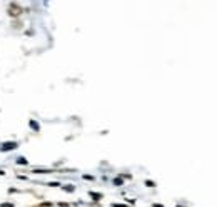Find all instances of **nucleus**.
Returning <instances> with one entry per match:
<instances>
[{"instance_id":"obj_9","label":"nucleus","mask_w":217,"mask_h":207,"mask_svg":"<svg viewBox=\"0 0 217 207\" xmlns=\"http://www.w3.org/2000/svg\"><path fill=\"white\" fill-rule=\"evenodd\" d=\"M145 186H147V187H155V182H152V180H145Z\"/></svg>"},{"instance_id":"obj_10","label":"nucleus","mask_w":217,"mask_h":207,"mask_svg":"<svg viewBox=\"0 0 217 207\" xmlns=\"http://www.w3.org/2000/svg\"><path fill=\"white\" fill-rule=\"evenodd\" d=\"M47 186H50V187H60V184H59V182H50V184H47Z\"/></svg>"},{"instance_id":"obj_1","label":"nucleus","mask_w":217,"mask_h":207,"mask_svg":"<svg viewBox=\"0 0 217 207\" xmlns=\"http://www.w3.org/2000/svg\"><path fill=\"white\" fill-rule=\"evenodd\" d=\"M7 13H9L12 18H17V17H20V13H22V7L18 4H15V2H12V4H9Z\"/></svg>"},{"instance_id":"obj_13","label":"nucleus","mask_w":217,"mask_h":207,"mask_svg":"<svg viewBox=\"0 0 217 207\" xmlns=\"http://www.w3.org/2000/svg\"><path fill=\"white\" fill-rule=\"evenodd\" d=\"M59 206H60V207H70V206H68V204H65V202H60Z\"/></svg>"},{"instance_id":"obj_7","label":"nucleus","mask_w":217,"mask_h":207,"mask_svg":"<svg viewBox=\"0 0 217 207\" xmlns=\"http://www.w3.org/2000/svg\"><path fill=\"white\" fill-rule=\"evenodd\" d=\"M13 29H22V22L18 24L17 20H13Z\"/></svg>"},{"instance_id":"obj_3","label":"nucleus","mask_w":217,"mask_h":207,"mask_svg":"<svg viewBox=\"0 0 217 207\" xmlns=\"http://www.w3.org/2000/svg\"><path fill=\"white\" fill-rule=\"evenodd\" d=\"M89 195L90 197H94L95 200H100V199H102V194H99V192H89Z\"/></svg>"},{"instance_id":"obj_11","label":"nucleus","mask_w":217,"mask_h":207,"mask_svg":"<svg viewBox=\"0 0 217 207\" xmlns=\"http://www.w3.org/2000/svg\"><path fill=\"white\" fill-rule=\"evenodd\" d=\"M114 184H115V186H122V180H120V179H115Z\"/></svg>"},{"instance_id":"obj_8","label":"nucleus","mask_w":217,"mask_h":207,"mask_svg":"<svg viewBox=\"0 0 217 207\" xmlns=\"http://www.w3.org/2000/svg\"><path fill=\"white\" fill-rule=\"evenodd\" d=\"M0 207H13V204L12 202H2V204H0Z\"/></svg>"},{"instance_id":"obj_4","label":"nucleus","mask_w":217,"mask_h":207,"mask_svg":"<svg viewBox=\"0 0 217 207\" xmlns=\"http://www.w3.org/2000/svg\"><path fill=\"white\" fill-rule=\"evenodd\" d=\"M60 187H62L65 192H74V190H75V187H74V186H60Z\"/></svg>"},{"instance_id":"obj_12","label":"nucleus","mask_w":217,"mask_h":207,"mask_svg":"<svg viewBox=\"0 0 217 207\" xmlns=\"http://www.w3.org/2000/svg\"><path fill=\"white\" fill-rule=\"evenodd\" d=\"M40 206H42V207H52V204L50 202H42Z\"/></svg>"},{"instance_id":"obj_5","label":"nucleus","mask_w":217,"mask_h":207,"mask_svg":"<svg viewBox=\"0 0 217 207\" xmlns=\"http://www.w3.org/2000/svg\"><path fill=\"white\" fill-rule=\"evenodd\" d=\"M17 164H22V165H27V164H29V161H27L25 157H18V159H17Z\"/></svg>"},{"instance_id":"obj_6","label":"nucleus","mask_w":217,"mask_h":207,"mask_svg":"<svg viewBox=\"0 0 217 207\" xmlns=\"http://www.w3.org/2000/svg\"><path fill=\"white\" fill-rule=\"evenodd\" d=\"M30 127H32V129H35V130H38V124L34 122V120H30Z\"/></svg>"},{"instance_id":"obj_2","label":"nucleus","mask_w":217,"mask_h":207,"mask_svg":"<svg viewBox=\"0 0 217 207\" xmlns=\"http://www.w3.org/2000/svg\"><path fill=\"white\" fill-rule=\"evenodd\" d=\"M13 149H17V142H5L2 145V150H13Z\"/></svg>"}]
</instances>
